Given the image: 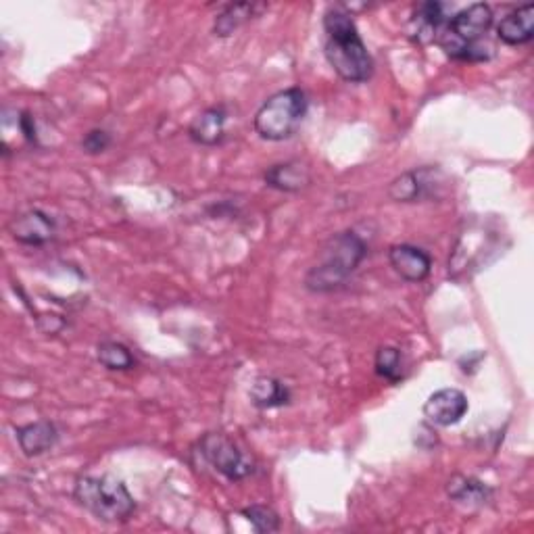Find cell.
<instances>
[{
    "instance_id": "obj_1",
    "label": "cell",
    "mask_w": 534,
    "mask_h": 534,
    "mask_svg": "<svg viewBox=\"0 0 534 534\" xmlns=\"http://www.w3.org/2000/svg\"><path fill=\"white\" fill-rule=\"evenodd\" d=\"M324 32V55L338 78L349 84L368 82L374 74V59L359 36L353 17L341 7L328 9L324 15Z\"/></svg>"
},
{
    "instance_id": "obj_2",
    "label": "cell",
    "mask_w": 534,
    "mask_h": 534,
    "mask_svg": "<svg viewBox=\"0 0 534 534\" xmlns=\"http://www.w3.org/2000/svg\"><path fill=\"white\" fill-rule=\"evenodd\" d=\"M493 9L484 3H474L466 9L457 11L449 21L436 42L443 51L455 59L466 63H482L493 57V48L484 44L489 30L493 28Z\"/></svg>"
},
{
    "instance_id": "obj_3",
    "label": "cell",
    "mask_w": 534,
    "mask_h": 534,
    "mask_svg": "<svg viewBox=\"0 0 534 534\" xmlns=\"http://www.w3.org/2000/svg\"><path fill=\"white\" fill-rule=\"evenodd\" d=\"M366 257V240L353 230L332 236L324 245L318 263L307 272L305 288L311 293H332V290L341 288L351 278Z\"/></svg>"
},
{
    "instance_id": "obj_4",
    "label": "cell",
    "mask_w": 534,
    "mask_h": 534,
    "mask_svg": "<svg viewBox=\"0 0 534 534\" xmlns=\"http://www.w3.org/2000/svg\"><path fill=\"white\" fill-rule=\"evenodd\" d=\"M74 497L86 512L107 524L128 522L136 509V501L126 484L113 476L78 478Z\"/></svg>"
},
{
    "instance_id": "obj_5",
    "label": "cell",
    "mask_w": 534,
    "mask_h": 534,
    "mask_svg": "<svg viewBox=\"0 0 534 534\" xmlns=\"http://www.w3.org/2000/svg\"><path fill=\"white\" fill-rule=\"evenodd\" d=\"M309 111L305 90L293 86L272 94L255 113L253 128L267 142H282L293 138Z\"/></svg>"
},
{
    "instance_id": "obj_6",
    "label": "cell",
    "mask_w": 534,
    "mask_h": 534,
    "mask_svg": "<svg viewBox=\"0 0 534 534\" xmlns=\"http://www.w3.org/2000/svg\"><path fill=\"white\" fill-rule=\"evenodd\" d=\"M199 447L207 464L230 482H240L255 472L253 461L224 432H207Z\"/></svg>"
},
{
    "instance_id": "obj_7",
    "label": "cell",
    "mask_w": 534,
    "mask_h": 534,
    "mask_svg": "<svg viewBox=\"0 0 534 534\" xmlns=\"http://www.w3.org/2000/svg\"><path fill=\"white\" fill-rule=\"evenodd\" d=\"M468 409L470 403L464 391H459V388H441V391H436L428 397L422 411L428 424L449 428L464 420Z\"/></svg>"
},
{
    "instance_id": "obj_8",
    "label": "cell",
    "mask_w": 534,
    "mask_h": 534,
    "mask_svg": "<svg viewBox=\"0 0 534 534\" xmlns=\"http://www.w3.org/2000/svg\"><path fill=\"white\" fill-rule=\"evenodd\" d=\"M9 234L19 245L28 247H44L48 242L55 240L57 224L48 213L40 209H30L15 215L9 224Z\"/></svg>"
},
{
    "instance_id": "obj_9",
    "label": "cell",
    "mask_w": 534,
    "mask_h": 534,
    "mask_svg": "<svg viewBox=\"0 0 534 534\" xmlns=\"http://www.w3.org/2000/svg\"><path fill=\"white\" fill-rule=\"evenodd\" d=\"M436 176H439V172L432 167L409 169V172L395 178L386 192L395 203H418L432 197L434 188L439 186Z\"/></svg>"
},
{
    "instance_id": "obj_10",
    "label": "cell",
    "mask_w": 534,
    "mask_h": 534,
    "mask_svg": "<svg viewBox=\"0 0 534 534\" xmlns=\"http://www.w3.org/2000/svg\"><path fill=\"white\" fill-rule=\"evenodd\" d=\"M388 263L405 282H424L432 272V257L414 245H393L388 249Z\"/></svg>"
},
{
    "instance_id": "obj_11",
    "label": "cell",
    "mask_w": 534,
    "mask_h": 534,
    "mask_svg": "<svg viewBox=\"0 0 534 534\" xmlns=\"http://www.w3.org/2000/svg\"><path fill=\"white\" fill-rule=\"evenodd\" d=\"M228 119L230 113L226 105L209 107L192 119L188 136L194 144H201V147H215V144H220L226 138Z\"/></svg>"
},
{
    "instance_id": "obj_12",
    "label": "cell",
    "mask_w": 534,
    "mask_h": 534,
    "mask_svg": "<svg viewBox=\"0 0 534 534\" xmlns=\"http://www.w3.org/2000/svg\"><path fill=\"white\" fill-rule=\"evenodd\" d=\"M445 11H447V7L443 3H422V5H418L414 17H411L409 34L414 36V40L420 42V44L434 42L436 38L441 36V32L447 26V21L451 19V17L445 15Z\"/></svg>"
},
{
    "instance_id": "obj_13",
    "label": "cell",
    "mask_w": 534,
    "mask_h": 534,
    "mask_svg": "<svg viewBox=\"0 0 534 534\" xmlns=\"http://www.w3.org/2000/svg\"><path fill=\"white\" fill-rule=\"evenodd\" d=\"M497 38L507 46H524L534 38V5L507 13L497 23Z\"/></svg>"
},
{
    "instance_id": "obj_14",
    "label": "cell",
    "mask_w": 534,
    "mask_h": 534,
    "mask_svg": "<svg viewBox=\"0 0 534 534\" xmlns=\"http://www.w3.org/2000/svg\"><path fill=\"white\" fill-rule=\"evenodd\" d=\"M17 443L28 457H38L46 451H51L59 443V430L53 422L40 420L28 426L17 428Z\"/></svg>"
},
{
    "instance_id": "obj_15",
    "label": "cell",
    "mask_w": 534,
    "mask_h": 534,
    "mask_svg": "<svg viewBox=\"0 0 534 534\" xmlns=\"http://www.w3.org/2000/svg\"><path fill=\"white\" fill-rule=\"evenodd\" d=\"M263 182L265 186L280 192H301L311 184V172L301 161H286L267 169L263 174Z\"/></svg>"
},
{
    "instance_id": "obj_16",
    "label": "cell",
    "mask_w": 534,
    "mask_h": 534,
    "mask_svg": "<svg viewBox=\"0 0 534 534\" xmlns=\"http://www.w3.org/2000/svg\"><path fill=\"white\" fill-rule=\"evenodd\" d=\"M249 397H251V403L259 409L284 407L290 403V399H293V395H290V391H288V386L274 376H259L251 384Z\"/></svg>"
},
{
    "instance_id": "obj_17",
    "label": "cell",
    "mask_w": 534,
    "mask_h": 534,
    "mask_svg": "<svg viewBox=\"0 0 534 534\" xmlns=\"http://www.w3.org/2000/svg\"><path fill=\"white\" fill-rule=\"evenodd\" d=\"M447 493L453 501L466 505H484L493 497L487 484L472 476H453L447 484Z\"/></svg>"
},
{
    "instance_id": "obj_18",
    "label": "cell",
    "mask_w": 534,
    "mask_h": 534,
    "mask_svg": "<svg viewBox=\"0 0 534 534\" xmlns=\"http://www.w3.org/2000/svg\"><path fill=\"white\" fill-rule=\"evenodd\" d=\"M259 9H261L259 5H251V3L228 5L220 15L215 17L213 34L220 36V38L232 36L240 26H245L247 21H251L257 15Z\"/></svg>"
},
{
    "instance_id": "obj_19",
    "label": "cell",
    "mask_w": 534,
    "mask_h": 534,
    "mask_svg": "<svg viewBox=\"0 0 534 534\" xmlns=\"http://www.w3.org/2000/svg\"><path fill=\"white\" fill-rule=\"evenodd\" d=\"M96 359H99L101 366L113 372H128L136 366V359L130 353V349L115 341H105L96 349Z\"/></svg>"
},
{
    "instance_id": "obj_20",
    "label": "cell",
    "mask_w": 534,
    "mask_h": 534,
    "mask_svg": "<svg viewBox=\"0 0 534 534\" xmlns=\"http://www.w3.org/2000/svg\"><path fill=\"white\" fill-rule=\"evenodd\" d=\"M376 374L384 378L391 384H399L405 378V368H403V355L397 347H380L376 351Z\"/></svg>"
},
{
    "instance_id": "obj_21",
    "label": "cell",
    "mask_w": 534,
    "mask_h": 534,
    "mask_svg": "<svg viewBox=\"0 0 534 534\" xmlns=\"http://www.w3.org/2000/svg\"><path fill=\"white\" fill-rule=\"evenodd\" d=\"M242 516H245L251 522V526L257 532H276V530H280L278 514L274 512L272 507H267V505L245 507V509H242Z\"/></svg>"
},
{
    "instance_id": "obj_22",
    "label": "cell",
    "mask_w": 534,
    "mask_h": 534,
    "mask_svg": "<svg viewBox=\"0 0 534 534\" xmlns=\"http://www.w3.org/2000/svg\"><path fill=\"white\" fill-rule=\"evenodd\" d=\"M111 147V134L105 130H90L84 138H82V149L88 155H99L105 153Z\"/></svg>"
}]
</instances>
